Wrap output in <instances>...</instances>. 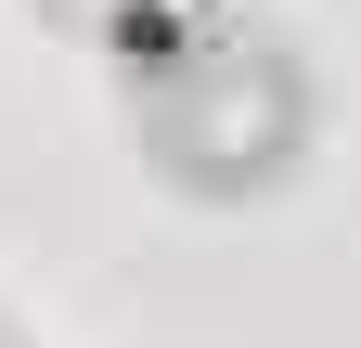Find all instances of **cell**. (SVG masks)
I'll list each match as a JSON object with an SVG mask.
<instances>
[{
  "instance_id": "cell-1",
  "label": "cell",
  "mask_w": 361,
  "mask_h": 348,
  "mask_svg": "<svg viewBox=\"0 0 361 348\" xmlns=\"http://www.w3.org/2000/svg\"><path fill=\"white\" fill-rule=\"evenodd\" d=\"M310 129H323V91H310V65L284 52V39L258 26H219L194 65H168L129 91V142H142V168L168 194L194 206H258L297 181Z\"/></svg>"
}]
</instances>
